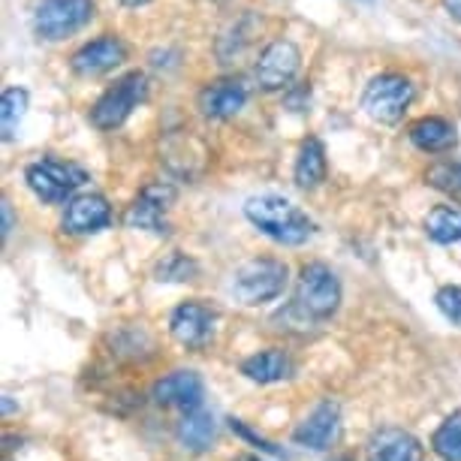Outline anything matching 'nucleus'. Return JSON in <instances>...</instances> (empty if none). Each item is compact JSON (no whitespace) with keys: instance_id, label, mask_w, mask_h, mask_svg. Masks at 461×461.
Segmentation results:
<instances>
[{"instance_id":"obj_1","label":"nucleus","mask_w":461,"mask_h":461,"mask_svg":"<svg viewBox=\"0 0 461 461\" xmlns=\"http://www.w3.org/2000/svg\"><path fill=\"white\" fill-rule=\"evenodd\" d=\"M341 308V281L326 263H308L299 272V286H295V299L286 311L277 317H293L299 326L326 323Z\"/></svg>"},{"instance_id":"obj_2","label":"nucleus","mask_w":461,"mask_h":461,"mask_svg":"<svg viewBox=\"0 0 461 461\" xmlns=\"http://www.w3.org/2000/svg\"><path fill=\"white\" fill-rule=\"evenodd\" d=\"M245 217L263 232V236L277 241V245H290V248L304 245L317 230L314 221H311L299 205L275 194L250 196L245 203Z\"/></svg>"},{"instance_id":"obj_3","label":"nucleus","mask_w":461,"mask_h":461,"mask_svg":"<svg viewBox=\"0 0 461 461\" xmlns=\"http://www.w3.org/2000/svg\"><path fill=\"white\" fill-rule=\"evenodd\" d=\"M284 290H286V266L281 259H272V257H257V259L241 263L236 272H232V281H230L232 299L248 304V308L272 302Z\"/></svg>"},{"instance_id":"obj_4","label":"nucleus","mask_w":461,"mask_h":461,"mask_svg":"<svg viewBox=\"0 0 461 461\" xmlns=\"http://www.w3.org/2000/svg\"><path fill=\"white\" fill-rule=\"evenodd\" d=\"M24 178H28V187L42 199V203L55 205V203L73 199L76 190L88 181V169H82L79 163H69V160L42 158L24 169Z\"/></svg>"},{"instance_id":"obj_5","label":"nucleus","mask_w":461,"mask_h":461,"mask_svg":"<svg viewBox=\"0 0 461 461\" xmlns=\"http://www.w3.org/2000/svg\"><path fill=\"white\" fill-rule=\"evenodd\" d=\"M411 103H413V85L407 76H398V73L374 76L362 94L365 115L371 121H377V124H398Z\"/></svg>"},{"instance_id":"obj_6","label":"nucleus","mask_w":461,"mask_h":461,"mask_svg":"<svg viewBox=\"0 0 461 461\" xmlns=\"http://www.w3.org/2000/svg\"><path fill=\"white\" fill-rule=\"evenodd\" d=\"M148 97V76L133 69V73L121 76L103 97L94 103L91 109V124L100 130H115L130 118L139 103Z\"/></svg>"},{"instance_id":"obj_7","label":"nucleus","mask_w":461,"mask_h":461,"mask_svg":"<svg viewBox=\"0 0 461 461\" xmlns=\"http://www.w3.org/2000/svg\"><path fill=\"white\" fill-rule=\"evenodd\" d=\"M94 19V0H42L33 13V33L58 42L73 37Z\"/></svg>"},{"instance_id":"obj_8","label":"nucleus","mask_w":461,"mask_h":461,"mask_svg":"<svg viewBox=\"0 0 461 461\" xmlns=\"http://www.w3.org/2000/svg\"><path fill=\"white\" fill-rule=\"evenodd\" d=\"M176 203V187L172 185H148L142 194L136 196V203L127 208L124 223L130 230H145L154 236H169V223L167 212Z\"/></svg>"},{"instance_id":"obj_9","label":"nucleus","mask_w":461,"mask_h":461,"mask_svg":"<svg viewBox=\"0 0 461 461\" xmlns=\"http://www.w3.org/2000/svg\"><path fill=\"white\" fill-rule=\"evenodd\" d=\"M169 332L181 347H187V350H205V347L214 341L217 314L203 302H185L172 311Z\"/></svg>"},{"instance_id":"obj_10","label":"nucleus","mask_w":461,"mask_h":461,"mask_svg":"<svg viewBox=\"0 0 461 461\" xmlns=\"http://www.w3.org/2000/svg\"><path fill=\"white\" fill-rule=\"evenodd\" d=\"M302 67V51L290 40H275L263 49L257 60V82L263 91H284L290 88Z\"/></svg>"},{"instance_id":"obj_11","label":"nucleus","mask_w":461,"mask_h":461,"mask_svg":"<svg viewBox=\"0 0 461 461\" xmlns=\"http://www.w3.org/2000/svg\"><path fill=\"white\" fill-rule=\"evenodd\" d=\"M154 404L167 407V411H199L205 398V383L196 371H172L167 377H160L151 389Z\"/></svg>"},{"instance_id":"obj_12","label":"nucleus","mask_w":461,"mask_h":461,"mask_svg":"<svg viewBox=\"0 0 461 461\" xmlns=\"http://www.w3.org/2000/svg\"><path fill=\"white\" fill-rule=\"evenodd\" d=\"M338 431H341V411H338V404L320 402L314 411L304 416L299 429L293 431V440L304 449L323 452L338 440Z\"/></svg>"},{"instance_id":"obj_13","label":"nucleus","mask_w":461,"mask_h":461,"mask_svg":"<svg viewBox=\"0 0 461 461\" xmlns=\"http://www.w3.org/2000/svg\"><path fill=\"white\" fill-rule=\"evenodd\" d=\"M124 58H127V46L118 37H100L76 51L73 73L82 76V79H97V76H106L115 67L124 64Z\"/></svg>"},{"instance_id":"obj_14","label":"nucleus","mask_w":461,"mask_h":461,"mask_svg":"<svg viewBox=\"0 0 461 461\" xmlns=\"http://www.w3.org/2000/svg\"><path fill=\"white\" fill-rule=\"evenodd\" d=\"M109 223H112V208L106 203V196L82 194L67 203L64 232H69V236H91V232L106 230Z\"/></svg>"},{"instance_id":"obj_15","label":"nucleus","mask_w":461,"mask_h":461,"mask_svg":"<svg viewBox=\"0 0 461 461\" xmlns=\"http://www.w3.org/2000/svg\"><path fill=\"white\" fill-rule=\"evenodd\" d=\"M248 103V85L241 79H217L208 82L203 94H199V109L205 118L212 121H226L239 115Z\"/></svg>"},{"instance_id":"obj_16","label":"nucleus","mask_w":461,"mask_h":461,"mask_svg":"<svg viewBox=\"0 0 461 461\" xmlns=\"http://www.w3.org/2000/svg\"><path fill=\"white\" fill-rule=\"evenodd\" d=\"M365 461H425V447L411 431L380 429L365 447Z\"/></svg>"},{"instance_id":"obj_17","label":"nucleus","mask_w":461,"mask_h":461,"mask_svg":"<svg viewBox=\"0 0 461 461\" xmlns=\"http://www.w3.org/2000/svg\"><path fill=\"white\" fill-rule=\"evenodd\" d=\"M293 371H295L293 359L284 350H275V347L272 350H259V353L248 356V359L241 362V374L254 383H263V386H268V383L290 380Z\"/></svg>"},{"instance_id":"obj_18","label":"nucleus","mask_w":461,"mask_h":461,"mask_svg":"<svg viewBox=\"0 0 461 461\" xmlns=\"http://www.w3.org/2000/svg\"><path fill=\"white\" fill-rule=\"evenodd\" d=\"M176 438L187 452H208L217 440V422L208 411H190L176 425Z\"/></svg>"},{"instance_id":"obj_19","label":"nucleus","mask_w":461,"mask_h":461,"mask_svg":"<svg viewBox=\"0 0 461 461\" xmlns=\"http://www.w3.org/2000/svg\"><path fill=\"white\" fill-rule=\"evenodd\" d=\"M411 142L425 154H443V151H449V148H456L458 136H456V127H452L449 121L420 118L411 127Z\"/></svg>"},{"instance_id":"obj_20","label":"nucleus","mask_w":461,"mask_h":461,"mask_svg":"<svg viewBox=\"0 0 461 461\" xmlns=\"http://www.w3.org/2000/svg\"><path fill=\"white\" fill-rule=\"evenodd\" d=\"M326 181V148L317 136L304 139L295 160V185L302 190H314Z\"/></svg>"},{"instance_id":"obj_21","label":"nucleus","mask_w":461,"mask_h":461,"mask_svg":"<svg viewBox=\"0 0 461 461\" xmlns=\"http://www.w3.org/2000/svg\"><path fill=\"white\" fill-rule=\"evenodd\" d=\"M425 232L438 245H456L461 241V208L458 205H438L425 217Z\"/></svg>"},{"instance_id":"obj_22","label":"nucleus","mask_w":461,"mask_h":461,"mask_svg":"<svg viewBox=\"0 0 461 461\" xmlns=\"http://www.w3.org/2000/svg\"><path fill=\"white\" fill-rule=\"evenodd\" d=\"M431 449L440 461H461V411L447 416L431 438Z\"/></svg>"},{"instance_id":"obj_23","label":"nucleus","mask_w":461,"mask_h":461,"mask_svg":"<svg viewBox=\"0 0 461 461\" xmlns=\"http://www.w3.org/2000/svg\"><path fill=\"white\" fill-rule=\"evenodd\" d=\"M24 112H28V91L24 88H6L4 100H0V130H4V139L10 142L19 130Z\"/></svg>"},{"instance_id":"obj_24","label":"nucleus","mask_w":461,"mask_h":461,"mask_svg":"<svg viewBox=\"0 0 461 461\" xmlns=\"http://www.w3.org/2000/svg\"><path fill=\"white\" fill-rule=\"evenodd\" d=\"M199 275V266L194 257L181 254V250H176V254H169L167 259H160L158 268H154V277L158 281H167V284H185V281H194V277Z\"/></svg>"},{"instance_id":"obj_25","label":"nucleus","mask_w":461,"mask_h":461,"mask_svg":"<svg viewBox=\"0 0 461 461\" xmlns=\"http://www.w3.org/2000/svg\"><path fill=\"white\" fill-rule=\"evenodd\" d=\"M425 181L447 194L452 199H461V163H452V160H440V163H431L429 172H425Z\"/></svg>"},{"instance_id":"obj_26","label":"nucleus","mask_w":461,"mask_h":461,"mask_svg":"<svg viewBox=\"0 0 461 461\" xmlns=\"http://www.w3.org/2000/svg\"><path fill=\"white\" fill-rule=\"evenodd\" d=\"M434 302H438L440 314L461 329V286H443V290L434 295Z\"/></svg>"},{"instance_id":"obj_27","label":"nucleus","mask_w":461,"mask_h":461,"mask_svg":"<svg viewBox=\"0 0 461 461\" xmlns=\"http://www.w3.org/2000/svg\"><path fill=\"white\" fill-rule=\"evenodd\" d=\"M230 429H232V431H236V434H239V438H245L248 443H254V447H257L259 452H268V456L286 458V452H284V449H277V447H275V443H268L266 438H259V434H254V431H250V429H248V425H245V422H241V420H230Z\"/></svg>"},{"instance_id":"obj_28","label":"nucleus","mask_w":461,"mask_h":461,"mask_svg":"<svg viewBox=\"0 0 461 461\" xmlns=\"http://www.w3.org/2000/svg\"><path fill=\"white\" fill-rule=\"evenodd\" d=\"M0 217H4V230H0V232H4V239H6V236H10V230H13V205L6 203V199L0 203Z\"/></svg>"},{"instance_id":"obj_29","label":"nucleus","mask_w":461,"mask_h":461,"mask_svg":"<svg viewBox=\"0 0 461 461\" xmlns=\"http://www.w3.org/2000/svg\"><path fill=\"white\" fill-rule=\"evenodd\" d=\"M443 10H447L456 22H461V0H443Z\"/></svg>"},{"instance_id":"obj_30","label":"nucleus","mask_w":461,"mask_h":461,"mask_svg":"<svg viewBox=\"0 0 461 461\" xmlns=\"http://www.w3.org/2000/svg\"><path fill=\"white\" fill-rule=\"evenodd\" d=\"M118 4H124V6H145V4H151V0H118Z\"/></svg>"},{"instance_id":"obj_31","label":"nucleus","mask_w":461,"mask_h":461,"mask_svg":"<svg viewBox=\"0 0 461 461\" xmlns=\"http://www.w3.org/2000/svg\"><path fill=\"white\" fill-rule=\"evenodd\" d=\"M236 461H263V458H259V456H239Z\"/></svg>"},{"instance_id":"obj_32","label":"nucleus","mask_w":461,"mask_h":461,"mask_svg":"<svg viewBox=\"0 0 461 461\" xmlns=\"http://www.w3.org/2000/svg\"><path fill=\"white\" fill-rule=\"evenodd\" d=\"M332 461H353V458H347V456H338V458H332Z\"/></svg>"},{"instance_id":"obj_33","label":"nucleus","mask_w":461,"mask_h":461,"mask_svg":"<svg viewBox=\"0 0 461 461\" xmlns=\"http://www.w3.org/2000/svg\"><path fill=\"white\" fill-rule=\"evenodd\" d=\"M365 4H371V0H365Z\"/></svg>"}]
</instances>
